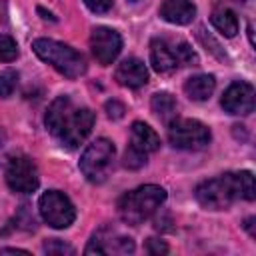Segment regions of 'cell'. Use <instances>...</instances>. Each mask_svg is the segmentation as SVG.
<instances>
[{
	"instance_id": "6da1fadb",
	"label": "cell",
	"mask_w": 256,
	"mask_h": 256,
	"mask_svg": "<svg viewBox=\"0 0 256 256\" xmlns=\"http://www.w3.org/2000/svg\"><path fill=\"white\" fill-rule=\"evenodd\" d=\"M94 112L76 106L68 96H58L46 112L48 132L66 148H78L94 126Z\"/></svg>"
},
{
	"instance_id": "7a4b0ae2",
	"label": "cell",
	"mask_w": 256,
	"mask_h": 256,
	"mask_svg": "<svg viewBox=\"0 0 256 256\" xmlns=\"http://www.w3.org/2000/svg\"><path fill=\"white\" fill-rule=\"evenodd\" d=\"M194 194L200 206L208 210H226L232 202L240 198L254 200V176L248 170L226 172L216 178L200 182Z\"/></svg>"
},
{
	"instance_id": "3957f363",
	"label": "cell",
	"mask_w": 256,
	"mask_h": 256,
	"mask_svg": "<svg viewBox=\"0 0 256 256\" xmlns=\"http://www.w3.org/2000/svg\"><path fill=\"white\" fill-rule=\"evenodd\" d=\"M164 200H166V190L162 186L144 184L126 192L118 200V214L126 224L138 226L144 220H148Z\"/></svg>"
},
{
	"instance_id": "277c9868",
	"label": "cell",
	"mask_w": 256,
	"mask_h": 256,
	"mask_svg": "<svg viewBox=\"0 0 256 256\" xmlns=\"http://www.w3.org/2000/svg\"><path fill=\"white\" fill-rule=\"evenodd\" d=\"M32 50L40 60L48 62L54 70H58L66 78H78L86 72L84 56L64 42L50 40V38H36L32 42Z\"/></svg>"
},
{
	"instance_id": "5b68a950",
	"label": "cell",
	"mask_w": 256,
	"mask_h": 256,
	"mask_svg": "<svg viewBox=\"0 0 256 256\" xmlns=\"http://www.w3.org/2000/svg\"><path fill=\"white\" fill-rule=\"evenodd\" d=\"M150 62L156 72L170 74L180 66H196L198 56L184 40L154 38L150 42Z\"/></svg>"
},
{
	"instance_id": "8992f818",
	"label": "cell",
	"mask_w": 256,
	"mask_h": 256,
	"mask_svg": "<svg viewBox=\"0 0 256 256\" xmlns=\"http://www.w3.org/2000/svg\"><path fill=\"white\" fill-rule=\"evenodd\" d=\"M114 156H116L114 144L108 138H98L92 144H88V148L84 150L80 158V170L90 182L100 184L108 178L114 166Z\"/></svg>"
},
{
	"instance_id": "52a82bcc",
	"label": "cell",
	"mask_w": 256,
	"mask_h": 256,
	"mask_svg": "<svg viewBox=\"0 0 256 256\" xmlns=\"http://www.w3.org/2000/svg\"><path fill=\"white\" fill-rule=\"evenodd\" d=\"M210 130L200 120L174 118L168 122V140L180 150H200L210 144Z\"/></svg>"
},
{
	"instance_id": "ba28073f",
	"label": "cell",
	"mask_w": 256,
	"mask_h": 256,
	"mask_svg": "<svg viewBox=\"0 0 256 256\" xmlns=\"http://www.w3.org/2000/svg\"><path fill=\"white\" fill-rule=\"evenodd\" d=\"M160 148V136L144 122H134L130 128V144L124 152V166L126 168H142L146 164L148 154Z\"/></svg>"
},
{
	"instance_id": "9c48e42d",
	"label": "cell",
	"mask_w": 256,
	"mask_h": 256,
	"mask_svg": "<svg viewBox=\"0 0 256 256\" xmlns=\"http://www.w3.org/2000/svg\"><path fill=\"white\" fill-rule=\"evenodd\" d=\"M40 216L52 228H68L76 218V208L60 190H48L38 200Z\"/></svg>"
},
{
	"instance_id": "30bf717a",
	"label": "cell",
	"mask_w": 256,
	"mask_h": 256,
	"mask_svg": "<svg viewBox=\"0 0 256 256\" xmlns=\"http://www.w3.org/2000/svg\"><path fill=\"white\" fill-rule=\"evenodd\" d=\"M38 168L34 164L32 158L18 154L12 156L6 164V184L10 186V190L20 192V194H30L38 188Z\"/></svg>"
},
{
	"instance_id": "8fae6325",
	"label": "cell",
	"mask_w": 256,
	"mask_h": 256,
	"mask_svg": "<svg viewBox=\"0 0 256 256\" xmlns=\"http://www.w3.org/2000/svg\"><path fill=\"white\" fill-rule=\"evenodd\" d=\"M134 240L130 236H124L120 232H116L112 226H102L100 230L94 232V236L90 238L84 254H132L134 252Z\"/></svg>"
},
{
	"instance_id": "7c38bea8",
	"label": "cell",
	"mask_w": 256,
	"mask_h": 256,
	"mask_svg": "<svg viewBox=\"0 0 256 256\" xmlns=\"http://www.w3.org/2000/svg\"><path fill=\"white\" fill-rule=\"evenodd\" d=\"M90 48H92L94 58L102 66H108L118 58V54L122 50V38L112 28L96 26L92 30V36H90Z\"/></svg>"
},
{
	"instance_id": "4fadbf2b",
	"label": "cell",
	"mask_w": 256,
	"mask_h": 256,
	"mask_svg": "<svg viewBox=\"0 0 256 256\" xmlns=\"http://www.w3.org/2000/svg\"><path fill=\"white\" fill-rule=\"evenodd\" d=\"M222 108L228 114H250L254 110V88L248 82H232L222 94Z\"/></svg>"
},
{
	"instance_id": "5bb4252c",
	"label": "cell",
	"mask_w": 256,
	"mask_h": 256,
	"mask_svg": "<svg viewBox=\"0 0 256 256\" xmlns=\"http://www.w3.org/2000/svg\"><path fill=\"white\" fill-rule=\"evenodd\" d=\"M114 78L120 86L140 88L148 82V70H146V66L140 58H124L118 64V68L114 72Z\"/></svg>"
},
{
	"instance_id": "9a60e30c",
	"label": "cell",
	"mask_w": 256,
	"mask_h": 256,
	"mask_svg": "<svg viewBox=\"0 0 256 256\" xmlns=\"http://www.w3.org/2000/svg\"><path fill=\"white\" fill-rule=\"evenodd\" d=\"M160 16L170 24H190L196 16V6L190 0H164Z\"/></svg>"
},
{
	"instance_id": "2e32d148",
	"label": "cell",
	"mask_w": 256,
	"mask_h": 256,
	"mask_svg": "<svg viewBox=\"0 0 256 256\" xmlns=\"http://www.w3.org/2000/svg\"><path fill=\"white\" fill-rule=\"evenodd\" d=\"M216 88V80L214 76L210 74H198V76H190L184 84V92L190 100H196V102H202V100H208L212 96Z\"/></svg>"
},
{
	"instance_id": "e0dca14e",
	"label": "cell",
	"mask_w": 256,
	"mask_h": 256,
	"mask_svg": "<svg viewBox=\"0 0 256 256\" xmlns=\"http://www.w3.org/2000/svg\"><path fill=\"white\" fill-rule=\"evenodd\" d=\"M150 106H152V112L162 120V122H170L176 118V98L170 94V92H156L150 100Z\"/></svg>"
},
{
	"instance_id": "ac0fdd59",
	"label": "cell",
	"mask_w": 256,
	"mask_h": 256,
	"mask_svg": "<svg viewBox=\"0 0 256 256\" xmlns=\"http://www.w3.org/2000/svg\"><path fill=\"white\" fill-rule=\"evenodd\" d=\"M210 22L226 38H232L238 32V18L230 8H216L210 16Z\"/></svg>"
},
{
	"instance_id": "d6986e66",
	"label": "cell",
	"mask_w": 256,
	"mask_h": 256,
	"mask_svg": "<svg viewBox=\"0 0 256 256\" xmlns=\"http://www.w3.org/2000/svg\"><path fill=\"white\" fill-rule=\"evenodd\" d=\"M18 84V72L16 70H4L0 72V98H8L12 96V92L16 90Z\"/></svg>"
},
{
	"instance_id": "ffe728a7",
	"label": "cell",
	"mask_w": 256,
	"mask_h": 256,
	"mask_svg": "<svg viewBox=\"0 0 256 256\" xmlns=\"http://www.w3.org/2000/svg\"><path fill=\"white\" fill-rule=\"evenodd\" d=\"M42 248H44V252H46V254H50V256H64V254L72 256V254H76V250H74L70 244H66V242L58 240V238L46 240Z\"/></svg>"
},
{
	"instance_id": "44dd1931",
	"label": "cell",
	"mask_w": 256,
	"mask_h": 256,
	"mask_svg": "<svg viewBox=\"0 0 256 256\" xmlns=\"http://www.w3.org/2000/svg\"><path fill=\"white\" fill-rule=\"evenodd\" d=\"M16 56H18L16 42L10 36L0 34V62H12Z\"/></svg>"
},
{
	"instance_id": "7402d4cb",
	"label": "cell",
	"mask_w": 256,
	"mask_h": 256,
	"mask_svg": "<svg viewBox=\"0 0 256 256\" xmlns=\"http://www.w3.org/2000/svg\"><path fill=\"white\" fill-rule=\"evenodd\" d=\"M106 112H108V118L120 120V118L124 116L126 108H124V104H120L118 100H108V102H106Z\"/></svg>"
},
{
	"instance_id": "603a6c76",
	"label": "cell",
	"mask_w": 256,
	"mask_h": 256,
	"mask_svg": "<svg viewBox=\"0 0 256 256\" xmlns=\"http://www.w3.org/2000/svg\"><path fill=\"white\" fill-rule=\"evenodd\" d=\"M144 248H146L148 254H166V252H168L166 242H162V240H158V238H148Z\"/></svg>"
},
{
	"instance_id": "cb8c5ba5",
	"label": "cell",
	"mask_w": 256,
	"mask_h": 256,
	"mask_svg": "<svg viewBox=\"0 0 256 256\" xmlns=\"http://www.w3.org/2000/svg\"><path fill=\"white\" fill-rule=\"evenodd\" d=\"M112 2H114V0H84V4H86L92 12H98V14L108 12V10L112 8Z\"/></svg>"
},
{
	"instance_id": "d4e9b609",
	"label": "cell",
	"mask_w": 256,
	"mask_h": 256,
	"mask_svg": "<svg viewBox=\"0 0 256 256\" xmlns=\"http://www.w3.org/2000/svg\"><path fill=\"white\" fill-rule=\"evenodd\" d=\"M244 228L248 230V234H250L252 238L256 236V230H254V216H250V218H246V220H244Z\"/></svg>"
},
{
	"instance_id": "484cf974",
	"label": "cell",
	"mask_w": 256,
	"mask_h": 256,
	"mask_svg": "<svg viewBox=\"0 0 256 256\" xmlns=\"http://www.w3.org/2000/svg\"><path fill=\"white\" fill-rule=\"evenodd\" d=\"M0 252H2V254H10V252H12V254H16V252H20V254H28V252L22 250V248H2Z\"/></svg>"
},
{
	"instance_id": "4316f807",
	"label": "cell",
	"mask_w": 256,
	"mask_h": 256,
	"mask_svg": "<svg viewBox=\"0 0 256 256\" xmlns=\"http://www.w3.org/2000/svg\"><path fill=\"white\" fill-rule=\"evenodd\" d=\"M6 142V134H4V130H0V146Z\"/></svg>"
},
{
	"instance_id": "83f0119b",
	"label": "cell",
	"mask_w": 256,
	"mask_h": 256,
	"mask_svg": "<svg viewBox=\"0 0 256 256\" xmlns=\"http://www.w3.org/2000/svg\"><path fill=\"white\" fill-rule=\"evenodd\" d=\"M238 2H246V0H238Z\"/></svg>"
}]
</instances>
